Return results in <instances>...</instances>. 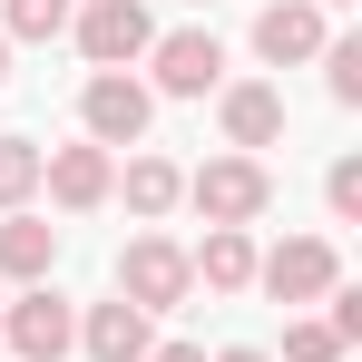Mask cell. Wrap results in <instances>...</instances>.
<instances>
[{"label": "cell", "mask_w": 362, "mask_h": 362, "mask_svg": "<svg viewBox=\"0 0 362 362\" xmlns=\"http://www.w3.org/2000/svg\"><path fill=\"white\" fill-rule=\"evenodd\" d=\"M255 284H264L274 303H313V294L343 284V255H333L323 235H294V245H274V255L255 264Z\"/></svg>", "instance_id": "cell-3"}, {"label": "cell", "mask_w": 362, "mask_h": 362, "mask_svg": "<svg viewBox=\"0 0 362 362\" xmlns=\"http://www.w3.org/2000/svg\"><path fill=\"white\" fill-rule=\"evenodd\" d=\"M255 49H264L274 69L313 59V49H323V10H313V0H274V10L255 20Z\"/></svg>", "instance_id": "cell-9"}, {"label": "cell", "mask_w": 362, "mask_h": 362, "mask_svg": "<svg viewBox=\"0 0 362 362\" xmlns=\"http://www.w3.org/2000/svg\"><path fill=\"white\" fill-rule=\"evenodd\" d=\"M147 362H206L196 343H147Z\"/></svg>", "instance_id": "cell-20"}, {"label": "cell", "mask_w": 362, "mask_h": 362, "mask_svg": "<svg viewBox=\"0 0 362 362\" xmlns=\"http://www.w3.org/2000/svg\"><path fill=\"white\" fill-rule=\"evenodd\" d=\"M323 59H333V98L353 108L362 98V40H323Z\"/></svg>", "instance_id": "cell-18"}, {"label": "cell", "mask_w": 362, "mask_h": 362, "mask_svg": "<svg viewBox=\"0 0 362 362\" xmlns=\"http://www.w3.org/2000/svg\"><path fill=\"white\" fill-rule=\"evenodd\" d=\"M69 30V0H10V40H59Z\"/></svg>", "instance_id": "cell-16"}, {"label": "cell", "mask_w": 362, "mask_h": 362, "mask_svg": "<svg viewBox=\"0 0 362 362\" xmlns=\"http://www.w3.org/2000/svg\"><path fill=\"white\" fill-rule=\"evenodd\" d=\"M40 186L59 196L69 216H88V206H98L118 177H108V147H59V157H40Z\"/></svg>", "instance_id": "cell-8"}, {"label": "cell", "mask_w": 362, "mask_h": 362, "mask_svg": "<svg viewBox=\"0 0 362 362\" xmlns=\"http://www.w3.org/2000/svg\"><path fill=\"white\" fill-rule=\"evenodd\" d=\"M186 274H206L216 294H245V284H255V245H245V226H206V245L186 255Z\"/></svg>", "instance_id": "cell-10"}, {"label": "cell", "mask_w": 362, "mask_h": 362, "mask_svg": "<svg viewBox=\"0 0 362 362\" xmlns=\"http://www.w3.org/2000/svg\"><path fill=\"white\" fill-rule=\"evenodd\" d=\"M226 137H235V147H274V137H284V88H264V78L226 88Z\"/></svg>", "instance_id": "cell-11"}, {"label": "cell", "mask_w": 362, "mask_h": 362, "mask_svg": "<svg viewBox=\"0 0 362 362\" xmlns=\"http://www.w3.org/2000/svg\"><path fill=\"white\" fill-rule=\"evenodd\" d=\"M186 284H196V274H186V255L167 235H137L118 255V303H137V313H167V303H186Z\"/></svg>", "instance_id": "cell-2"}, {"label": "cell", "mask_w": 362, "mask_h": 362, "mask_svg": "<svg viewBox=\"0 0 362 362\" xmlns=\"http://www.w3.org/2000/svg\"><path fill=\"white\" fill-rule=\"evenodd\" d=\"M49 264H59V226H40V216H10V226H0V274L40 284Z\"/></svg>", "instance_id": "cell-13"}, {"label": "cell", "mask_w": 362, "mask_h": 362, "mask_svg": "<svg viewBox=\"0 0 362 362\" xmlns=\"http://www.w3.org/2000/svg\"><path fill=\"white\" fill-rule=\"evenodd\" d=\"M78 118H88L98 147H137V137H147V88H137L127 69H98L88 98H78Z\"/></svg>", "instance_id": "cell-5"}, {"label": "cell", "mask_w": 362, "mask_h": 362, "mask_svg": "<svg viewBox=\"0 0 362 362\" xmlns=\"http://www.w3.org/2000/svg\"><path fill=\"white\" fill-rule=\"evenodd\" d=\"M0 88H10V40H0Z\"/></svg>", "instance_id": "cell-22"}, {"label": "cell", "mask_w": 362, "mask_h": 362, "mask_svg": "<svg viewBox=\"0 0 362 362\" xmlns=\"http://www.w3.org/2000/svg\"><path fill=\"white\" fill-rule=\"evenodd\" d=\"M186 196H196V216H206V226H255V216H264V196H274V177H264L255 157H216V167H196V177H186Z\"/></svg>", "instance_id": "cell-1"}, {"label": "cell", "mask_w": 362, "mask_h": 362, "mask_svg": "<svg viewBox=\"0 0 362 362\" xmlns=\"http://www.w3.org/2000/svg\"><path fill=\"white\" fill-rule=\"evenodd\" d=\"M323 196H333V216H362V157H343V167L323 177Z\"/></svg>", "instance_id": "cell-19"}, {"label": "cell", "mask_w": 362, "mask_h": 362, "mask_svg": "<svg viewBox=\"0 0 362 362\" xmlns=\"http://www.w3.org/2000/svg\"><path fill=\"white\" fill-rule=\"evenodd\" d=\"M147 59H157V88H167V98H206V88L226 78V49H216V30H177V40H157Z\"/></svg>", "instance_id": "cell-7"}, {"label": "cell", "mask_w": 362, "mask_h": 362, "mask_svg": "<svg viewBox=\"0 0 362 362\" xmlns=\"http://www.w3.org/2000/svg\"><path fill=\"white\" fill-rule=\"evenodd\" d=\"M284 362H343V333L333 323H294L284 333Z\"/></svg>", "instance_id": "cell-17"}, {"label": "cell", "mask_w": 362, "mask_h": 362, "mask_svg": "<svg viewBox=\"0 0 362 362\" xmlns=\"http://www.w3.org/2000/svg\"><path fill=\"white\" fill-rule=\"evenodd\" d=\"M78 49H88L98 69L147 59V49H157V20H147L137 0H88V10H78Z\"/></svg>", "instance_id": "cell-4"}, {"label": "cell", "mask_w": 362, "mask_h": 362, "mask_svg": "<svg viewBox=\"0 0 362 362\" xmlns=\"http://www.w3.org/2000/svg\"><path fill=\"white\" fill-rule=\"evenodd\" d=\"M216 362H274V353H255V343H235V353H216Z\"/></svg>", "instance_id": "cell-21"}, {"label": "cell", "mask_w": 362, "mask_h": 362, "mask_svg": "<svg viewBox=\"0 0 362 362\" xmlns=\"http://www.w3.org/2000/svg\"><path fill=\"white\" fill-rule=\"evenodd\" d=\"M177 196H186V177L167 157H137V167H127V206H137V216H167Z\"/></svg>", "instance_id": "cell-14"}, {"label": "cell", "mask_w": 362, "mask_h": 362, "mask_svg": "<svg viewBox=\"0 0 362 362\" xmlns=\"http://www.w3.org/2000/svg\"><path fill=\"white\" fill-rule=\"evenodd\" d=\"M78 343H88V362H147V313L137 303H98L78 323Z\"/></svg>", "instance_id": "cell-12"}, {"label": "cell", "mask_w": 362, "mask_h": 362, "mask_svg": "<svg viewBox=\"0 0 362 362\" xmlns=\"http://www.w3.org/2000/svg\"><path fill=\"white\" fill-rule=\"evenodd\" d=\"M30 186H40V147L30 137H0V206H20Z\"/></svg>", "instance_id": "cell-15"}, {"label": "cell", "mask_w": 362, "mask_h": 362, "mask_svg": "<svg viewBox=\"0 0 362 362\" xmlns=\"http://www.w3.org/2000/svg\"><path fill=\"white\" fill-rule=\"evenodd\" d=\"M313 10H323V0H313Z\"/></svg>", "instance_id": "cell-23"}, {"label": "cell", "mask_w": 362, "mask_h": 362, "mask_svg": "<svg viewBox=\"0 0 362 362\" xmlns=\"http://www.w3.org/2000/svg\"><path fill=\"white\" fill-rule=\"evenodd\" d=\"M0 333L20 343V362H59L69 343H78V313H69V303L49 294V284H40V294H20L10 313H0Z\"/></svg>", "instance_id": "cell-6"}]
</instances>
